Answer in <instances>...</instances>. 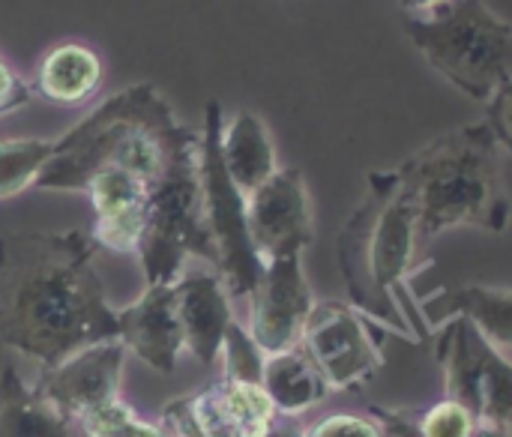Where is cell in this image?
Masks as SVG:
<instances>
[{
	"instance_id": "obj_8",
	"label": "cell",
	"mask_w": 512,
	"mask_h": 437,
	"mask_svg": "<svg viewBox=\"0 0 512 437\" xmlns=\"http://www.w3.org/2000/svg\"><path fill=\"white\" fill-rule=\"evenodd\" d=\"M438 360L447 375V399L459 402L477 426H510L512 363L468 315H456L444 327Z\"/></svg>"
},
{
	"instance_id": "obj_1",
	"label": "cell",
	"mask_w": 512,
	"mask_h": 437,
	"mask_svg": "<svg viewBox=\"0 0 512 437\" xmlns=\"http://www.w3.org/2000/svg\"><path fill=\"white\" fill-rule=\"evenodd\" d=\"M87 231L0 237V345L51 369L69 354L120 339Z\"/></svg>"
},
{
	"instance_id": "obj_7",
	"label": "cell",
	"mask_w": 512,
	"mask_h": 437,
	"mask_svg": "<svg viewBox=\"0 0 512 437\" xmlns=\"http://www.w3.org/2000/svg\"><path fill=\"white\" fill-rule=\"evenodd\" d=\"M201 186L204 216L216 249V273L231 297H249L264 273V258L255 252L246 222V195L234 186L222 162V108L207 102L201 132Z\"/></svg>"
},
{
	"instance_id": "obj_29",
	"label": "cell",
	"mask_w": 512,
	"mask_h": 437,
	"mask_svg": "<svg viewBox=\"0 0 512 437\" xmlns=\"http://www.w3.org/2000/svg\"><path fill=\"white\" fill-rule=\"evenodd\" d=\"M30 102V87L15 75V69L0 57V117L27 105Z\"/></svg>"
},
{
	"instance_id": "obj_16",
	"label": "cell",
	"mask_w": 512,
	"mask_h": 437,
	"mask_svg": "<svg viewBox=\"0 0 512 437\" xmlns=\"http://www.w3.org/2000/svg\"><path fill=\"white\" fill-rule=\"evenodd\" d=\"M177 315L183 324L186 351L201 366H216L225 333L234 321L228 288L219 273H183L174 282Z\"/></svg>"
},
{
	"instance_id": "obj_19",
	"label": "cell",
	"mask_w": 512,
	"mask_h": 437,
	"mask_svg": "<svg viewBox=\"0 0 512 437\" xmlns=\"http://www.w3.org/2000/svg\"><path fill=\"white\" fill-rule=\"evenodd\" d=\"M261 387L270 396L276 414L282 417H300L318 402H324L330 393L327 381L321 378L315 363L303 354V348L264 357Z\"/></svg>"
},
{
	"instance_id": "obj_21",
	"label": "cell",
	"mask_w": 512,
	"mask_h": 437,
	"mask_svg": "<svg viewBox=\"0 0 512 437\" xmlns=\"http://www.w3.org/2000/svg\"><path fill=\"white\" fill-rule=\"evenodd\" d=\"M450 309L456 315H468L486 333V339L512 345V291L465 285L450 294Z\"/></svg>"
},
{
	"instance_id": "obj_17",
	"label": "cell",
	"mask_w": 512,
	"mask_h": 437,
	"mask_svg": "<svg viewBox=\"0 0 512 437\" xmlns=\"http://www.w3.org/2000/svg\"><path fill=\"white\" fill-rule=\"evenodd\" d=\"M0 437H84L81 426L60 414L36 384H24L12 366L0 372Z\"/></svg>"
},
{
	"instance_id": "obj_30",
	"label": "cell",
	"mask_w": 512,
	"mask_h": 437,
	"mask_svg": "<svg viewBox=\"0 0 512 437\" xmlns=\"http://www.w3.org/2000/svg\"><path fill=\"white\" fill-rule=\"evenodd\" d=\"M255 437H306V429H300V423L294 417H276L261 435Z\"/></svg>"
},
{
	"instance_id": "obj_25",
	"label": "cell",
	"mask_w": 512,
	"mask_h": 437,
	"mask_svg": "<svg viewBox=\"0 0 512 437\" xmlns=\"http://www.w3.org/2000/svg\"><path fill=\"white\" fill-rule=\"evenodd\" d=\"M477 429V420L453 399L438 402L420 417V435L423 437H471Z\"/></svg>"
},
{
	"instance_id": "obj_31",
	"label": "cell",
	"mask_w": 512,
	"mask_h": 437,
	"mask_svg": "<svg viewBox=\"0 0 512 437\" xmlns=\"http://www.w3.org/2000/svg\"><path fill=\"white\" fill-rule=\"evenodd\" d=\"M447 0H399V9L405 15H417V12H432L438 6H444Z\"/></svg>"
},
{
	"instance_id": "obj_4",
	"label": "cell",
	"mask_w": 512,
	"mask_h": 437,
	"mask_svg": "<svg viewBox=\"0 0 512 437\" xmlns=\"http://www.w3.org/2000/svg\"><path fill=\"white\" fill-rule=\"evenodd\" d=\"M498 150L489 123H471L438 135L396 168L411 198L420 240L462 225L492 234L507 231L512 207Z\"/></svg>"
},
{
	"instance_id": "obj_13",
	"label": "cell",
	"mask_w": 512,
	"mask_h": 437,
	"mask_svg": "<svg viewBox=\"0 0 512 437\" xmlns=\"http://www.w3.org/2000/svg\"><path fill=\"white\" fill-rule=\"evenodd\" d=\"M126 360V345L120 339H105L69 354L63 363L45 369L36 390L69 420H81L120 399V372Z\"/></svg>"
},
{
	"instance_id": "obj_18",
	"label": "cell",
	"mask_w": 512,
	"mask_h": 437,
	"mask_svg": "<svg viewBox=\"0 0 512 437\" xmlns=\"http://www.w3.org/2000/svg\"><path fill=\"white\" fill-rule=\"evenodd\" d=\"M222 162L243 195H252L276 174V147L255 111H237L234 120L222 126Z\"/></svg>"
},
{
	"instance_id": "obj_3",
	"label": "cell",
	"mask_w": 512,
	"mask_h": 437,
	"mask_svg": "<svg viewBox=\"0 0 512 437\" xmlns=\"http://www.w3.org/2000/svg\"><path fill=\"white\" fill-rule=\"evenodd\" d=\"M417 216L396 171H369V192L336 240L339 270L351 306L396 330L402 339L426 342L429 327L417 321L408 273L417 267Z\"/></svg>"
},
{
	"instance_id": "obj_12",
	"label": "cell",
	"mask_w": 512,
	"mask_h": 437,
	"mask_svg": "<svg viewBox=\"0 0 512 437\" xmlns=\"http://www.w3.org/2000/svg\"><path fill=\"white\" fill-rule=\"evenodd\" d=\"M246 222L252 246L264 261L303 255L315 240V222L300 168H276L267 183L246 195Z\"/></svg>"
},
{
	"instance_id": "obj_24",
	"label": "cell",
	"mask_w": 512,
	"mask_h": 437,
	"mask_svg": "<svg viewBox=\"0 0 512 437\" xmlns=\"http://www.w3.org/2000/svg\"><path fill=\"white\" fill-rule=\"evenodd\" d=\"M219 357L225 363V378L246 381V384H261V372H264V357L267 354L255 345L249 330H243L237 321H231Z\"/></svg>"
},
{
	"instance_id": "obj_5",
	"label": "cell",
	"mask_w": 512,
	"mask_h": 437,
	"mask_svg": "<svg viewBox=\"0 0 512 437\" xmlns=\"http://www.w3.org/2000/svg\"><path fill=\"white\" fill-rule=\"evenodd\" d=\"M417 51L471 99H492L512 78V24L483 0H447L432 12L405 15Z\"/></svg>"
},
{
	"instance_id": "obj_14",
	"label": "cell",
	"mask_w": 512,
	"mask_h": 437,
	"mask_svg": "<svg viewBox=\"0 0 512 437\" xmlns=\"http://www.w3.org/2000/svg\"><path fill=\"white\" fill-rule=\"evenodd\" d=\"M93 204V243L114 255H135L147 228L150 183L123 168H102L84 189Z\"/></svg>"
},
{
	"instance_id": "obj_32",
	"label": "cell",
	"mask_w": 512,
	"mask_h": 437,
	"mask_svg": "<svg viewBox=\"0 0 512 437\" xmlns=\"http://www.w3.org/2000/svg\"><path fill=\"white\" fill-rule=\"evenodd\" d=\"M471 437H512V435L507 432V429H501V426H477Z\"/></svg>"
},
{
	"instance_id": "obj_27",
	"label": "cell",
	"mask_w": 512,
	"mask_h": 437,
	"mask_svg": "<svg viewBox=\"0 0 512 437\" xmlns=\"http://www.w3.org/2000/svg\"><path fill=\"white\" fill-rule=\"evenodd\" d=\"M486 123L498 141V147H504L512 156V78H507L489 99V114Z\"/></svg>"
},
{
	"instance_id": "obj_20",
	"label": "cell",
	"mask_w": 512,
	"mask_h": 437,
	"mask_svg": "<svg viewBox=\"0 0 512 437\" xmlns=\"http://www.w3.org/2000/svg\"><path fill=\"white\" fill-rule=\"evenodd\" d=\"M102 84V60L78 42L57 45L36 69V90L54 105H81Z\"/></svg>"
},
{
	"instance_id": "obj_15",
	"label": "cell",
	"mask_w": 512,
	"mask_h": 437,
	"mask_svg": "<svg viewBox=\"0 0 512 437\" xmlns=\"http://www.w3.org/2000/svg\"><path fill=\"white\" fill-rule=\"evenodd\" d=\"M117 324L120 342L129 354H135L159 375H171L177 369V357L186 351V342L174 285H147V291L132 306L117 312Z\"/></svg>"
},
{
	"instance_id": "obj_28",
	"label": "cell",
	"mask_w": 512,
	"mask_h": 437,
	"mask_svg": "<svg viewBox=\"0 0 512 437\" xmlns=\"http://www.w3.org/2000/svg\"><path fill=\"white\" fill-rule=\"evenodd\" d=\"M369 417L378 423L381 437H423L420 435V417H414V414H408V411L372 408Z\"/></svg>"
},
{
	"instance_id": "obj_6",
	"label": "cell",
	"mask_w": 512,
	"mask_h": 437,
	"mask_svg": "<svg viewBox=\"0 0 512 437\" xmlns=\"http://www.w3.org/2000/svg\"><path fill=\"white\" fill-rule=\"evenodd\" d=\"M147 285H174L189 258H204L216 267V249L204 216L201 144L177 156V162L150 186V210L141 246Z\"/></svg>"
},
{
	"instance_id": "obj_2",
	"label": "cell",
	"mask_w": 512,
	"mask_h": 437,
	"mask_svg": "<svg viewBox=\"0 0 512 437\" xmlns=\"http://www.w3.org/2000/svg\"><path fill=\"white\" fill-rule=\"evenodd\" d=\"M201 135L177 123L171 105L153 84H132L99 102L75 123L36 177V189L84 192L96 171L123 168L150 186L183 156L198 147Z\"/></svg>"
},
{
	"instance_id": "obj_23",
	"label": "cell",
	"mask_w": 512,
	"mask_h": 437,
	"mask_svg": "<svg viewBox=\"0 0 512 437\" xmlns=\"http://www.w3.org/2000/svg\"><path fill=\"white\" fill-rule=\"evenodd\" d=\"M84 437H174L165 426H150L144 423L123 399L87 414L78 420Z\"/></svg>"
},
{
	"instance_id": "obj_26",
	"label": "cell",
	"mask_w": 512,
	"mask_h": 437,
	"mask_svg": "<svg viewBox=\"0 0 512 437\" xmlns=\"http://www.w3.org/2000/svg\"><path fill=\"white\" fill-rule=\"evenodd\" d=\"M306 437H381V429L372 417L360 414H330L315 423Z\"/></svg>"
},
{
	"instance_id": "obj_10",
	"label": "cell",
	"mask_w": 512,
	"mask_h": 437,
	"mask_svg": "<svg viewBox=\"0 0 512 437\" xmlns=\"http://www.w3.org/2000/svg\"><path fill=\"white\" fill-rule=\"evenodd\" d=\"M276 408L261 384L219 378L216 384L165 405L162 420L174 437H255L273 420Z\"/></svg>"
},
{
	"instance_id": "obj_11",
	"label": "cell",
	"mask_w": 512,
	"mask_h": 437,
	"mask_svg": "<svg viewBox=\"0 0 512 437\" xmlns=\"http://www.w3.org/2000/svg\"><path fill=\"white\" fill-rule=\"evenodd\" d=\"M315 309L300 255L264 261V273L249 294V336L270 357L300 348L303 327Z\"/></svg>"
},
{
	"instance_id": "obj_9",
	"label": "cell",
	"mask_w": 512,
	"mask_h": 437,
	"mask_svg": "<svg viewBox=\"0 0 512 437\" xmlns=\"http://www.w3.org/2000/svg\"><path fill=\"white\" fill-rule=\"evenodd\" d=\"M300 348L330 390L363 387L384 366V351L375 342L366 315L339 300L315 303Z\"/></svg>"
},
{
	"instance_id": "obj_22",
	"label": "cell",
	"mask_w": 512,
	"mask_h": 437,
	"mask_svg": "<svg viewBox=\"0 0 512 437\" xmlns=\"http://www.w3.org/2000/svg\"><path fill=\"white\" fill-rule=\"evenodd\" d=\"M54 141L45 138H9L0 141V198H12L27 186H36Z\"/></svg>"
}]
</instances>
